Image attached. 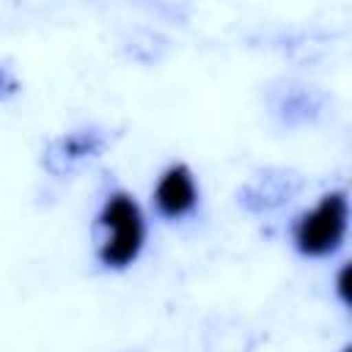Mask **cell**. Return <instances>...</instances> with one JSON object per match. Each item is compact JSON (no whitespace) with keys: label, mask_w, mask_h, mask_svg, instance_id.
<instances>
[{"label":"cell","mask_w":352,"mask_h":352,"mask_svg":"<svg viewBox=\"0 0 352 352\" xmlns=\"http://www.w3.org/2000/svg\"><path fill=\"white\" fill-rule=\"evenodd\" d=\"M104 148V135L99 129H80V132H69L63 138H58L50 146L47 154V168L60 173L63 168L85 160V157H96Z\"/></svg>","instance_id":"277c9868"},{"label":"cell","mask_w":352,"mask_h":352,"mask_svg":"<svg viewBox=\"0 0 352 352\" xmlns=\"http://www.w3.org/2000/svg\"><path fill=\"white\" fill-rule=\"evenodd\" d=\"M19 91V80L14 77V72L8 66H0V99L14 96Z\"/></svg>","instance_id":"5b68a950"},{"label":"cell","mask_w":352,"mask_h":352,"mask_svg":"<svg viewBox=\"0 0 352 352\" xmlns=\"http://www.w3.org/2000/svg\"><path fill=\"white\" fill-rule=\"evenodd\" d=\"M336 292H338L341 302L346 305V302H349V267H346V264H344V267H341V272H338V280H336Z\"/></svg>","instance_id":"8992f818"},{"label":"cell","mask_w":352,"mask_h":352,"mask_svg":"<svg viewBox=\"0 0 352 352\" xmlns=\"http://www.w3.org/2000/svg\"><path fill=\"white\" fill-rule=\"evenodd\" d=\"M198 206L195 173L187 162H170L154 184V209L165 220H182Z\"/></svg>","instance_id":"3957f363"},{"label":"cell","mask_w":352,"mask_h":352,"mask_svg":"<svg viewBox=\"0 0 352 352\" xmlns=\"http://www.w3.org/2000/svg\"><path fill=\"white\" fill-rule=\"evenodd\" d=\"M349 226V201L344 190H330L319 198V204L302 212L292 226V242L305 258L333 256L346 236Z\"/></svg>","instance_id":"7a4b0ae2"},{"label":"cell","mask_w":352,"mask_h":352,"mask_svg":"<svg viewBox=\"0 0 352 352\" xmlns=\"http://www.w3.org/2000/svg\"><path fill=\"white\" fill-rule=\"evenodd\" d=\"M99 228L104 239L96 248V258L104 270H126L138 261L146 245V217L126 190H116L104 198L99 217Z\"/></svg>","instance_id":"6da1fadb"}]
</instances>
